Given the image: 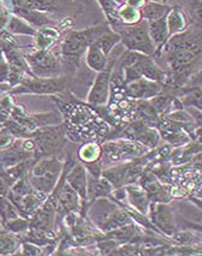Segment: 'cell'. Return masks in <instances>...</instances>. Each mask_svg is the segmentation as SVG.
<instances>
[{
	"mask_svg": "<svg viewBox=\"0 0 202 256\" xmlns=\"http://www.w3.org/2000/svg\"><path fill=\"white\" fill-rule=\"evenodd\" d=\"M70 2H77V0H70ZM78 2H89L90 0H78Z\"/></svg>",
	"mask_w": 202,
	"mask_h": 256,
	"instance_id": "35",
	"label": "cell"
},
{
	"mask_svg": "<svg viewBox=\"0 0 202 256\" xmlns=\"http://www.w3.org/2000/svg\"><path fill=\"white\" fill-rule=\"evenodd\" d=\"M30 136H34V141L36 144V156H54L56 152H59L64 144V132L62 126L46 128Z\"/></svg>",
	"mask_w": 202,
	"mask_h": 256,
	"instance_id": "6",
	"label": "cell"
},
{
	"mask_svg": "<svg viewBox=\"0 0 202 256\" xmlns=\"http://www.w3.org/2000/svg\"><path fill=\"white\" fill-rule=\"evenodd\" d=\"M101 152L99 146L95 144H89L83 146L80 150V158L87 164H95L96 160L99 159Z\"/></svg>",
	"mask_w": 202,
	"mask_h": 256,
	"instance_id": "27",
	"label": "cell"
},
{
	"mask_svg": "<svg viewBox=\"0 0 202 256\" xmlns=\"http://www.w3.org/2000/svg\"><path fill=\"white\" fill-rule=\"evenodd\" d=\"M63 171V164L56 158H44L32 166L28 180L32 186L42 195H50L53 192Z\"/></svg>",
	"mask_w": 202,
	"mask_h": 256,
	"instance_id": "2",
	"label": "cell"
},
{
	"mask_svg": "<svg viewBox=\"0 0 202 256\" xmlns=\"http://www.w3.org/2000/svg\"><path fill=\"white\" fill-rule=\"evenodd\" d=\"M183 104L186 106H192L202 112V88L189 86L183 90Z\"/></svg>",
	"mask_w": 202,
	"mask_h": 256,
	"instance_id": "25",
	"label": "cell"
},
{
	"mask_svg": "<svg viewBox=\"0 0 202 256\" xmlns=\"http://www.w3.org/2000/svg\"><path fill=\"white\" fill-rule=\"evenodd\" d=\"M18 216H20V214L17 207L14 204V202L6 196H2L0 198V222H2V225L4 226L6 222L18 218Z\"/></svg>",
	"mask_w": 202,
	"mask_h": 256,
	"instance_id": "22",
	"label": "cell"
},
{
	"mask_svg": "<svg viewBox=\"0 0 202 256\" xmlns=\"http://www.w3.org/2000/svg\"><path fill=\"white\" fill-rule=\"evenodd\" d=\"M190 86H195V87L202 88V68L198 70V72L195 76L190 78Z\"/></svg>",
	"mask_w": 202,
	"mask_h": 256,
	"instance_id": "31",
	"label": "cell"
},
{
	"mask_svg": "<svg viewBox=\"0 0 202 256\" xmlns=\"http://www.w3.org/2000/svg\"><path fill=\"white\" fill-rule=\"evenodd\" d=\"M6 20H8V12L5 11L4 6H2V2H0V29L5 26Z\"/></svg>",
	"mask_w": 202,
	"mask_h": 256,
	"instance_id": "32",
	"label": "cell"
},
{
	"mask_svg": "<svg viewBox=\"0 0 202 256\" xmlns=\"http://www.w3.org/2000/svg\"><path fill=\"white\" fill-rule=\"evenodd\" d=\"M116 210H117V208H116V206H114L110 201L99 200L96 201V204H93L92 210H89V212H90L89 216L93 219L95 224H98V226L101 228L104 222H105V220L108 219V216H111V213Z\"/></svg>",
	"mask_w": 202,
	"mask_h": 256,
	"instance_id": "17",
	"label": "cell"
},
{
	"mask_svg": "<svg viewBox=\"0 0 202 256\" xmlns=\"http://www.w3.org/2000/svg\"><path fill=\"white\" fill-rule=\"evenodd\" d=\"M8 30L16 32V34H26V35H36V32L34 29L30 28L28 24H26L22 20L14 17L10 20V24H8Z\"/></svg>",
	"mask_w": 202,
	"mask_h": 256,
	"instance_id": "28",
	"label": "cell"
},
{
	"mask_svg": "<svg viewBox=\"0 0 202 256\" xmlns=\"http://www.w3.org/2000/svg\"><path fill=\"white\" fill-rule=\"evenodd\" d=\"M32 156V152L24 150L22 141L14 142L12 146L0 150V168H10L17 164L28 162Z\"/></svg>",
	"mask_w": 202,
	"mask_h": 256,
	"instance_id": "10",
	"label": "cell"
},
{
	"mask_svg": "<svg viewBox=\"0 0 202 256\" xmlns=\"http://www.w3.org/2000/svg\"><path fill=\"white\" fill-rule=\"evenodd\" d=\"M20 244V240L12 232L0 230V255L12 254Z\"/></svg>",
	"mask_w": 202,
	"mask_h": 256,
	"instance_id": "24",
	"label": "cell"
},
{
	"mask_svg": "<svg viewBox=\"0 0 202 256\" xmlns=\"http://www.w3.org/2000/svg\"><path fill=\"white\" fill-rule=\"evenodd\" d=\"M8 190H10V186H8V183L0 177V198L2 196H8Z\"/></svg>",
	"mask_w": 202,
	"mask_h": 256,
	"instance_id": "33",
	"label": "cell"
},
{
	"mask_svg": "<svg viewBox=\"0 0 202 256\" xmlns=\"http://www.w3.org/2000/svg\"><path fill=\"white\" fill-rule=\"evenodd\" d=\"M117 59L114 58L108 62V65L95 78L93 87L88 95V102L92 106H102L108 102L110 95V84H111V74Z\"/></svg>",
	"mask_w": 202,
	"mask_h": 256,
	"instance_id": "8",
	"label": "cell"
},
{
	"mask_svg": "<svg viewBox=\"0 0 202 256\" xmlns=\"http://www.w3.org/2000/svg\"><path fill=\"white\" fill-rule=\"evenodd\" d=\"M2 50H0V62H2Z\"/></svg>",
	"mask_w": 202,
	"mask_h": 256,
	"instance_id": "36",
	"label": "cell"
},
{
	"mask_svg": "<svg viewBox=\"0 0 202 256\" xmlns=\"http://www.w3.org/2000/svg\"><path fill=\"white\" fill-rule=\"evenodd\" d=\"M148 23V32H150V36L153 41L154 46L156 50H160V47H162L170 38L168 35V23H166V17L162 18L152 20Z\"/></svg>",
	"mask_w": 202,
	"mask_h": 256,
	"instance_id": "14",
	"label": "cell"
},
{
	"mask_svg": "<svg viewBox=\"0 0 202 256\" xmlns=\"http://www.w3.org/2000/svg\"><path fill=\"white\" fill-rule=\"evenodd\" d=\"M23 249V254L24 255H38V254H42L41 249L38 248V246L36 244H32L29 242H24L22 246Z\"/></svg>",
	"mask_w": 202,
	"mask_h": 256,
	"instance_id": "30",
	"label": "cell"
},
{
	"mask_svg": "<svg viewBox=\"0 0 202 256\" xmlns=\"http://www.w3.org/2000/svg\"><path fill=\"white\" fill-rule=\"evenodd\" d=\"M26 62L30 69L38 77H57L60 74L59 59L48 50L38 48L35 52L26 56Z\"/></svg>",
	"mask_w": 202,
	"mask_h": 256,
	"instance_id": "5",
	"label": "cell"
},
{
	"mask_svg": "<svg viewBox=\"0 0 202 256\" xmlns=\"http://www.w3.org/2000/svg\"><path fill=\"white\" fill-rule=\"evenodd\" d=\"M5 230L12 232V234H22V232H26L29 230V220L26 218H18L11 220V222H6L4 225Z\"/></svg>",
	"mask_w": 202,
	"mask_h": 256,
	"instance_id": "29",
	"label": "cell"
},
{
	"mask_svg": "<svg viewBox=\"0 0 202 256\" xmlns=\"http://www.w3.org/2000/svg\"><path fill=\"white\" fill-rule=\"evenodd\" d=\"M87 65L93 71H102L106 68L108 62V56L101 50V48L95 44V41L87 50V56H86Z\"/></svg>",
	"mask_w": 202,
	"mask_h": 256,
	"instance_id": "16",
	"label": "cell"
},
{
	"mask_svg": "<svg viewBox=\"0 0 202 256\" xmlns=\"http://www.w3.org/2000/svg\"><path fill=\"white\" fill-rule=\"evenodd\" d=\"M26 4L32 10L40 11V12H54L68 6V4H70V0H26Z\"/></svg>",
	"mask_w": 202,
	"mask_h": 256,
	"instance_id": "19",
	"label": "cell"
},
{
	"mask_svg": "<svg viewBox=\"0 0 202 256\" xmlns=\"http://www.w3.org/2000/svg\"><path fill=\"white\" fill-rule=\"evenodd\" d=\"M128 195H129V200L132 204L136 210H138L141 213H147L148 210V196L144 190L140 188L129 186L128 188Z\"/></svg>",
	"mask_w": 202,
	"mask_h": 256,
	"instance_id": "23",
	"label": "cell"
},
{
	"mask_svg": "<svg viewBox=\"0 0 202 256\" xmlns=\"http://www.w3.org/2000/svg\"><path fill=\"white\" fill-rule=\"evenodd\" d=\"M168 12H170V8L166 6V5L154 2H146L141 8L142 18H144L147 22H152V20L166 17Z\"/></svg>",
	"mask_w": 202,
	"mask_h": 256,
	"instance_id": "20",
	"label": "cell"
},
{
	"mask_svg": "<svg viewBox=\"0 0 202 256\" xmlns=\"http://www.w3.org/2000/svg\"><path fill=\"white\" fill-rule=\"evenodd\" d=\"M166 23H168V35L170 38L174 36L177 34H182V32L188 28V20H186V14L182 12L180 8H172L170 12L166 16Z\"/></svg>",
	"mask_w": 202,
	"mask_h": 256,
	"instance_id": "15",
	"label": "cell"
},
{
	"mask_svg": "<svg viewBox=\"0 0 202 256\" xmlns=\"http://www.w3.org/2000/svg\"><path fill=\"white\" fill-rule=\"evenodd\" d=\"M108 29L105 26H98V28L86 29V30L69 32L62 42V56L69 64L80 60L81 56L88 47L100 36L101 34L108 32Z\"/></svg>",
	"mask_w": 202,
	"mask_h": 256,
	"instance_id": "3",
	"label": "cell"
},
{
	"mask_svg": "<svg viewBox=\"0 0 202 256\" xmlns=\"http://www.w3.org/2000/svg\"><path fill=\"white\" fill-rule=\"evenodd\" d=\"M117 17L118 20H122L128 26L138 24L142 20L141 8H136L128 4H124L120 8H118Z\"/></svg>",
	"mask_w": 202,
	"mask_h": 256,
	"instance_id": "21",
	"label": "cell"
},
{
	"mask_svg": "<svg viewBox=\"0 0 202 256\" xmlns=\"http://www.w3.org/2000/svg\"><path fill=\"white\" fill-rule=\"evenodd\" d=\"M152 220L166 234H171L174 232V216H172L170 208L165 204L152 206Z\"/></svg>",
	"mask_w": 202,
	"mask_h": 256,
	"instance_id": "13",
	"label": "cell"
},
{
	"mask_svg": "<svg viewBox=\"0 0 202 256\" xmlns=\"http://www.w3.org/2000/svg\"><path fill=\"white\" fill-rule=\"evenodd\" d=\"M166 48V59L172 69V74L178 81L184 82L189 78L190 72L194 69L202 54L201 44L188 34H177L171 38Z\"/></svg>",
	"mask_w": 202,
	"mask_h": 256,
	"instance_id": "1",
	"label": "cell"
},
{
	"mask_svg": "<svg viewBox=\"0 0 202 256\" xmlns=\"http://www.w3.org/2000/svg\"><path fill=\"white\" fill-rule=\"evenodd\" d=\"M132 216H130L126 212L116 210L111 213V216L105 220V222H104L100 228L105 232H112L117 230V228H122V226L132 224Z\"/></svg>",
	"mask_w": 202,
	"mask_h": 256,
	"instance_id": "18",
	"label": "cell"
},
{
	"mask_svg": "<svg viewBox=\"0 0 202 256\" xmlns=\"http://www.w3.org/2000/svg\"><path fill=\"white\" fill-rule=\"evenodd\" d=\"M29 220V228H40L52 232L53 222H54V206L47 201L44 204H41L38 210L30 216Z\"/></svg>",
	"mask_w": 202,
	"mask_h": 256,
	"instance_id": "11",
	"label": "cell"
},
{
	"mask_svg": "<svg viewBox=\"0 0 202 256\" xmlns=\"http://www.w3.org/2000/svg\"><path fill=\"white\" fill-rule=\"evenodd\" d=\"M59 38V32L54 28H44L36 32V42L40 50H48Z\"/></svg>",
	"mask_w": 202,
	"mask_h": 256,
	"instance_id": "26",
	"label": "cell"
},
{
	"mask_svg": "<svg viewBox=\"0 0 202 256\" xmlns=\"http://www.w3.org/2000/svg\"><path fill=\"white\" fill-rule=\"evenodd\" d=\"M65 87V80L58 77H35L24 80L18 87L14 89V93H32V94H53L62 92Z\"/></svg>",
	"mask_w": 202,
	"mask_h": 256,
	"instance_id": "7",
	"label": "cell"
},
{
	"mask_svg": "<svg viewBox=\"0 0 202 256\" xmlns=\"http://www.w3.org/2000/svg\"><path fill=\"white\" fill-rule=\"evenodd\" d=\"M126 87L128 96L135 98V99H148V98L158 96L162 89L159 82L152 81L146 77L128 83Z\"/></svg>",
	"mask_w": 202,
	"mask_h": 256,
	"instance_id": "9",
	"label": "cell"
},
{
	"mask_svg": "<svg viewBox=\"0 0 202 256\" xmlns=\"http://www.w3.org/2000/svg\"><path fill=\"white\" fill-rule=\"evenodd\" d=\"M66 183L78 194L82 200H87V183L88 172L83 165H77L66 176Z\"/></svg>",
	"mask_w": 202,
	"mask_h": 256,
	"instance_id": "12",
	"label": "cell"
},
{
	"mask_svg": "<svg viewBox=\"0 0 202 256\" xmlns=\"http://www.w3.org/2000/svg\"><path fill=\"white\" fill-rule=\"evenodd\" d=\"M120 41L124 46L132 52H138L146 56H152L156 53V46L148 32L147 20L140 22L138 24L128 26L118 32Z\"/></svg>",
	"mask_w": 202,
	"mask_h": 256,
	"instance_id": "4",
	"label": "cell"
},
{
	"mask_svg": "<svg viewBox=\"0 0 202 256\" xmlns=\"http://www.w3.org/2000/svg\"><path fill=\"white\" fill-rule=\"evenodd\" d=\"M126 4L136 8H142V6L146 4V0H126Z\"/></svg>",
	"mask_w": 202,
	"mask_h": 256,
	"instance_id": "34",
	"label": "cell"
}]
</instances>
